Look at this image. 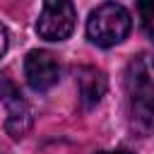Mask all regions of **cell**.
I'll list each match as a JSON object with an SVG mask.
<instances>
[{"label": "cell", "instance_id": "cell-6", "mask_svg": "<svg viewBox=\"0 0 154 154\" xmlns=\"http://www.w3.org/2000/svg\"><path fill=\"white\" fill-rule=\"evenodd\" d=\"M77 89H79V99H82V106L84 108H94L106 89H108V82H106V75L96 67H89V65H82L77 70Z\"/></svg>", "mask_w": 154, "mask_h": 154}, {"label": "cell", "instance_id": "cell-9", "mask_svg": "<svg viewBox=\"0 0 154 154\" xmlns=\"http://www.w3.org/2000/svg\"><path fill=\"white\" fill-rule=\"evenodd\" d=\"M96 154H132L130 149H113V152H96Z\"/></svg>", "mask_w": 154, "mask_h": 154}, {"label": "cell", "instance_id": "cell-2", "mask_svg": "<svg viewBox=\"0 0 154 154\" xmlns=\"http://www.w3.org/2000/svg\"><path fill=\"white\" fill-rule=\"evenodd\" d=\"M132 29V17L120 2H101L99 7L91 10L87 19V36L94 46L111 48L120 41Z\"/></svg>", "mask_w": 154, "mask_h": 154}, {"label": "cell", "instance_id": "cell-1", "mask_svg": "<svg viewBox=\"0 0 154 154\" xmlns=\"http://www.w3.org/2000/svg\"><path fill=\"white\" fill-rule=\"evenodd\" d=\"M125 91L130 103L132 128L142 132L154 130V55H137L125 70Z\"/></svg>", "mask_w": 154, "mask_h": 154}, {"label": "cell", "instance_id": "cell-8", "mask_svg": "<svg viewBox=\"0 0 154 154\" xmlns=\"http://www.w3.org/2000/svg\"><path fill=\"white\" fill-rule=\"evenodd\" d=\"M5 51H7V31H5V26L0 24V58L5 55Z\"/></svg>", "mask_w": 154, "mask_h": 154}, {"label": "cell", "instance_id": "cell-3", "mask_svg": "<svg viewBox=\"0 0 154 154\" xmlns=\"http://www.w3.org/2000/svg\"><path fill=\"white\" fill-rule=\"evenodd\" d=\"M77 22V10L67 0H51L43 2L41 14L36 19V31L46 41H65L72 36Z\"/></svg>", "mask_w": 154, "mask_h": 154}, {"label": "cell", "instance_id": "cell-5", "mask_svg": "<svg viewBox=\"0 0 154 154\" xmlns=\"http://www.w3.org/2000/svg\"><path fill=\"white\" fill-rule=\"evenodd\" d=\"M24 75L34 91H48L60 79V65L48 51H29L24 58Z\"/></svg>", "mask_w": 154, "mask_h": 154}, {"label": "cell", "instance_id": "cell-7", "mask_svg": "<svg viewBox=\"0 0 154 154\" xmlns=\"http://www.w3.org/2000/svg\"><path fill=\"white\" fill-rule=\"evenodd\" d=\"M137 12H140L142 31H144L147 38L154 43V0H152V2H137Z\"/></svg>", "mask_w": 154, "mask_h": 154}, {"label": "cell", "instance_id": "cell-4", "mask_svg": "<svg viewBox=\"0 0 154 154\" xmlns=\"http://www.w3.org/2000/svg\"><path fill=\"white\" fill-rule=\"evenodd\" d=\"M0 99L5 103V111H7V118H5V130L12 140H22L31 123H34V116H31V106L29 101L22 96L19 87L10 79V77H0Z\"/></svg>", "mask_w": 154, "mask_h": 154}]
</instances>
